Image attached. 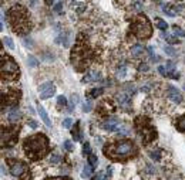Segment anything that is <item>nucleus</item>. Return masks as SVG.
<instances>
[{
  "instance_id": "nucleus-1",
  "label": "nucleus",
  "mask_w": 185,
  "mask_h": 180,
  "mask_svg": "<svg viewBox=\"0 0 185 180\" xmlns=\"http://www.w3.org/2000/svg\"><path fill=\"white\" fill-rule=\"evenodd\" d=\"M23 147H24V152L27 153L29 158L34 160V159L41 158L43 155L47 153L49 142H47V138L44 135H34V136H30L24 141Z\"/></svg>"
},
{
  "instance_id": "nucleus-2",
  "label": "nucleus",
  "mask_w": 185,
  "mask_h": 180,
  "mask_svg": "<svg viewBox=\"0 0 185 180\" xmlns=\"http://www.w3.org/2000/svg\"><path fill=\"white\" fill-rule=\"evenodd\" d=\"M104 152L107 156L113 159H125L128 156H132L137 152V149L135 145L131 141H120V142H115L110 145L108 147H105Z\"/></svg>"
},
{
  "instance_id": "nucleus-3",
  "label": "nucleus",
  "mask_w": 185,
  "mask_h": 180,
  "mask_svg": "<svg viewBox=\"0 0 185 180\" xmlns=\"http://www.w3.org/2000/svg\"><path fill=\"white\" fill-rule=\"evenodd\" d=\"M9 19H10L11 27L19 34H24L29 31V16L26 10L22 6H14L9 11Z\"/></svg>"
},
{
  "instance_id": "nucleus-4",
  "label": "nucleus",
  "mask_w": 185,
  "mask_h": 180,
  "mask_svg": "<svg viewBox=\"0 0 185 180\" xmlns=\"http://www.w3.org/2000/svg\"><path fill=\"white\" fill-rule=\"evenodd\" d=\"M131 31L135 34L138 38H148L153 33L151 24L145 16H138L135 22L131 24Z\"/></svg>"
},
{
  "instance_id": "nucleus-5",
  "label": "nucleus",
  "mask_w": 185,
  "mask_h": 180,
  "mask_svg": "<svg viewBox=\"0 0 185 180\" xmlns=\"http://www.w3.org/2000/svg\"><path fill=\"white\" fill-rule=\"evenodd\" d=\"M2 75L3 78H9V80L19 75V67L10 57L2 55Z\"/></svg>"
},
{
  "instance_id": "nucleus-6",
  "label": "nucleus",
  "mask_w": 185,
  "mask_h": 180,
  "mask_svg": "<svg viewBox=\"0 0 185 180\" xmlns=\"http://www.w3.org/2000/svg\"><path fill=\"white\" fill-rule=\"evenodd\" d=\"M71 60H73V64L77 67V70H81L83 65H86V62L88 60V53L86 47L81 45V44L76 45V48H73Z\"/></svg>"
},
{
  "instance_id": "nucleus-7",
  "label": "nucleus",
  "mask_w": 185,
  "mask_h": 180,
  "mask_svg": "<svg viewBox=\"0 0 185 180\" xmlns=\"http://www.w3.org/2000/svg\"><path fill=\"white\" fill-rule=\"evenodd\" d=\"M27 172V164L19 162V160H11L10 162V173L14 177H22Z\"/></svg>"
},
{
  "instance_id": "nucleus-8",
  "label": "nucleus",
  "mask_w": 185,
  "mask_h": 180,
  "mask_svg": "<svg viewBox=\"0 0 185 180\" xmlns=\"http://www.w3.org/2000/svg\"><path fill=\"white\" fill-rule=\"evenodd\" d=\"M56 92V87L51 82H44L40 85V98L41 99H47L51 95H54Z\"/></svg>"
},
{
  "instance_id": "nucleus-9",
  "label": "nucleus",
  "mask_w": 185,
  "mask_h": 180,
  "mask_svg": "<svg viewBox=\"0 0 185 180\" xmlns=\"http://www.w3.org/2000/svg\"><path fill=\"white\" fill-rule=\"evenodd\" d=\"M141 135H142V141L145 143H150L151 141L155 139L157 133H155V129L147 126V123H142V129H141Z\"/></svg>"
},
{
  "instance_id": "nucleus-10",
  "label": "nucleus",
  "mask_w": 185,
  "mask_h": 180,
  "mask_svg": "<svg viewBox=\"0 0 185 180\" xmlns=\"http://www.w3.org/2000/svg\"><path fill=\"white\" fill-rule=\"evenodd\" d=\"M167 97H168L172 102H177V104H180L181 101H182V95L181 92L174 87H168V91H167Z\"/></svg>"
},
{
  "instance_id": "nucleus-11",
  "label": "nucleus",
  "mask_w": 185,
  "mask_h": 180,
  "mask_svg": "<svg viewBox=\"0 0 185 180\" xmlns=\"http://www.w3.org/2000/svg\"><path fill=\"white\" fill-rule=\"evenodd\" d=\"M118 120L115 119V118H108V119H105L103 122V129H105V131H108V132H111V131H117V128H118Z\"/></svg>"
},
{
  "instance_id": "nucleus-12",
  "label": "nucleus",
  "mask_w": 185,
  "mask_h": 180,
  "mask_svg": "<svg viewBox=\"0 0 185 180\" xmlns=\"http://www.w3.org/2000/svg\"><path fill=\"white\" fill-rule=\"evenodd\" d=\"M97 80H100V74H98L96 70H91V71H88L87 74L84 75L83 82H94V81H97Z\"/></svg>"
},
{
  "instance_id": "nucleus-13",
  "label": "nucleus",
  "mask_w": 185,
  "mask_h": 180,
  "mask_svg": "<svg viewBox=\"0 0 185 180\" xmlns=\"http://www.w3.org/2000/svg\"><path fill=\"white\" fill-rule=\"evenodd\" d=\"M117 101L120 102L121 106H127L128 102H130V95L125 94V92H120L118 95H117Z\"/></svg>"
},
{
  "instance_id": "nucleus-14",
  "label": "nucleus",
  "mask_w": 185,
  "mask_h": 180,
  "mask_svg": "<svg viewBox=\"0 0 185 180\" xmlns=\"http://www.w3.org/2000/svg\"><path fill=\"white\" fill-rule=\"evenodd\" d=\"M142 53H144V47H142L141 44H134L131 47V55L132 57H140Z\"/></svg>"
},
{
  "instance_id": "nucleus-15",
  "label": "nucleus",
  "mask_w": 185,
  "mask_h": 180,
  "mask_svg": "<svg viewBox=\"0 0 185 180\" xmlns=\"http://www.w3.org/2000/svg\"><path fill=\"white\" fill-rule=\"evenodd\" d=\"M38 114H40V116H41V119H43V122L46 123V125H47V126H51V122H50L49 115L46 114V111H44L43 106H38Z\"/></svg>"
},
{
  "instance_id": "nucleus-16",
  "label": "nucleus",
  "mask_w": 185,
  "mask_h": 180,
  "mask_svg": "<svg viewBox=\"0 0 185 180\" xmlns=\"http://www.w3.org/2000/svg\"><path fill=\"white\" fill-rule=\"evenodd\" d=\"M19 118H20V111L16 108H13L10 112H9V120H10V122H17Z\"/></svg>"
},
{
  "instance_id": "nucleus-17",
  "label": "nucleus",
  "mask_w": 185,
  "mask_h": 180,
  "mask_svg": "<svg viewBox=\"0 0 185 180\" xmlns=\"http://www.w3.org/2000/svg\"><path fill=\"white\" fill-rule=\"evenodd\" d=\"M91 173H92V166H91V164H87V166L83 169L81 176L84 177V179H87V177H90V176H91Z\"/></svg>"
},
{
  "instance_id": "nucleus-18",
  "label": "nucleus",
  "mask_w": 185,
  "mask_h": 180,
  "mask_svg": "<svg viewBox=\"0 0 185 180\" xmlns=\"http://www.w3.org/2000/svg\"><path fill=\"white\" fill-rule=\"evenodd\" d=\"M155 26H157L159 30H162V31H165V30L168 28V24L164 22V20H161V19H155Z\"/></svg>"
},
{
  "instance_id": "nucleus-19",
  "label": "nucleus",
  "mask_w": 185,
  "mask_h": 180,
  "mask_svg": "<svg viewBox=\"0 0 185 180\" xmlns=\"http://www.w3.org/2000/svg\"><path fill=\"white\" fill-rule=\"evenodd\" d=\"M165 70H167V72H168L169 75L175 74V72H174V70H175V64L172 62V61H167V62H165Z\"/></svg>"
},
{
  "instance_id": "nucleus-20",
  "label": "nucleus",
  "mask_w": 185,
  "mask_h": 180,
  "mask_svg": "<svg viewBox=\"0 0 185 180\" xmlns=\"http://www.w3.org/2000/svg\"><path fill=\"white\" fill-rule=\"evenodd\" d=\"M161 37H162V38H165V40H167L168 43H171V44L178 43V40H175L174 37H171V36H169V34L167 33V31H164V33H161Z\"/></svg>"
},
{
  "instance_id": "nucleus-21",
  "label": "nucleus",
  "mask_w": 185,
  "mask_h": 180,
  "mask_svg": "<svg viewBox=\"0 0 185 180\" xmlns=\"http://www.w3.org/2000/svg\"><path fill=\"white\" fill-rule=\"evenodd\" d=\"M162 11L165 13V14H168V16H171V17H174L175 14H177V9L175 10H172L169 6H164V9H162Z\"/></svg>"
},
{
  "instance_id": "nucleus-22",
  "label": "nucleus",
  "mask_w": 185,
  "mask_h": 180,
  "mask_svg": "<svg viewBox=\"0 0 185 180\" xmlns=\"http://www.w3.org/2000/svg\"><path fill=\"white\" fill-rule=\"evenodd\" d=\"M172 30H174V34H175V36H178V37H185V31L181 27H178V26H174V27H172Z\"/></svg>"
},
{
  "instance_id": "nucleus-23",
  "label": "nucleus",
  "mask_w": 185,
  "mask_h": 180,
  "mask_svg": "<svg viewBox=\"0 0 185 180\" xmlns=\"http://www.w3.org/2000/svg\"><path fill=\"white\" fill-rule=\"evenodd\" d=\"M61 162V156L60 155H51L50 156V163L51 164H57Z\"/></svg>"
},
{
  "instance_id": "nucleus-24",
  "label": "nucleus",
  "mask_w": 185,
  "mask_h": 180,
  "mask_svg": "<svg viewBox=\"0 0 185 180\" xmlns=\"http://www.w3.org/2000/svg\"><path fill=\"white\" fill-rule=\"evenodd\" d=\"M177 126H178V131L185 132V116H182V118H180V119H178Z\"/></svg>"
},
{
  "instance_id": "nucleus-25",
  "label": "nucleus",
  "mask_w": 185,
  "mask_h": 180,
  "mask_svg": "<svg viewBox=\"0 0 185 180\" xmlns=\"http://www.w3.org/2000/svg\"><path fill=\"white\" fill-rule=\"evenodd\" d=\"M103 92H104L103 88H94V89L91 91V94H90V95H91L92 98H97V97H100V95H101Z\"/></svg>"
},
{
  "instance_id": "nucleus-26",
  "label": "nucleus",
  "mask_w": 185,
  "mask_h": 180,
  "mask_svg": "<svg viewBox=\"0 0 185 180\" xmlns=\"http://www.w3.org/2000/svg\"><path fill=\"white\" fill-rule=\"evenodd\" d=\"M27 62H29V65L30 67H37V64H38V61L33 57V55H29L27 57Z\"/></svg>"
},
{
  "instance_id": "nucleus-27",
  "label": "nucleus",
  "mask_w": 185,
  "mask_h": 180,
  "mask_svg": "<svg viewBox=\"0 0 185 180\" xmlns=\"http://www.w3.org/2000/svg\"><path fill=\"white\" fill-rule=\"evenodd\" d=\"M88 163L91 164V166H97V163H98L97 156H96V155H90V156H88Z\"/></svg>"
},
{
  "instance_id": "nucleus-28",
  "label": "nucleus",
  "mask_w": 185,
  "mask_h": 180,
  "mask_svg": "<svg viewBox=\"0 0 185 180\" xmlns=\"http://www.w3.org/2000/svg\"><path fill=\"white\" fill-rule=\"evenodd\" d=\"M125 75H127V68H125V67H123V68H120V70L117 71V78H118V80L124 78Z\"/></svg>"
},
{
  "instance_id": "nucleus-29",
  "label": "nucleus",
  "mask_w": 185,
  "mask_h": 180,
  "mask_svg": "<svg viewBox=\"0 0 185 180\" xmlns=\"http://www.w3.org/2000/svg\"><path fill=\"white\" fill-rule=\"evenodd\" d=\"M131 7H132V10L141 11L142 10V3H141V1H134V3L131 4Z\"/></svg>"
},
{
  "instance_id": "nucleus-30",
  "label": "nucleus",
  "mask_w": 185,
  "mask_h": 180,
  "mask_svg": "<svg viewBox=\"0 0 185 180\" xmlns=\"http://www.w3.org/2000/svg\"><path fill=\"white\" fill-rule=\"evenodd\" d=\"M3 43L7 44V47H9L10 50H14V44H13L10 37H3Z\"/></svg>"
},
{
  "instance_id": "nucleus-31",
  "label": "nucleus",
  "mask_w": 185,
  "mask_h": 180,
  "mask_svg": "<svg viewBox=\"0 0 185 180\" xmlns=\"http://www.w3.org/2000/svg\"><path fill=\"white\" fill-rule=\"evenodd\" d=\"M73 138H74V141H78L80 139V131H78V123H76V129H73Z\"/></svg>"
},
{
  "instance_id": "nucleus-32",
  "label": "nucleus",
  "mask_w": 185,
  "mask_h": 180,
  "mask_svg": "<svg viewBox=\"0 0 185 180\" xmlns=\"http://www.w3.org/2000/svg\"><path fill=\"white\" fill-rule=\"evenodd\" d=\"M71 125H73V119H71V118H65V119L63 120V128H65V129L71 128Z\"/></svg>"
},
{
  "instance_id": "nucleus-33",
  "label": "nucleus",
  "mask_w": 185,
  "mask_h": 180,
  "mask_svg": "<svg viewBox=\"0 0 185 180\" xmlns=\"http://www.w3.org/2000/svg\"><path fill=\"white\" fill-rule=\"evenodd\" d=\"M117 133H118V135H127V133H128V129H127V128H125V126H118V128H117Z\"/></svg>"
},
{
  "instance_id": "nucleus-34",
  "label": "nucleus",
  "mask_w": 185,
  "mask_h": 180,
  "mask_svg": "<svg viewBox=\"0 0 185 180\" xmlns=\"http://www.w3.org/2000/svg\"><path fill=\"white\" fill-rule=\"evenodd\" d=\"M61 9H63V3H61V1H56L53 10H54L56 13H61Z\"/></svg>"
},
{
  "instance_id": "nucleus-35",
  "label": "nucleus",
  "mask_w": 185,
  "mask_h": 180,
  "mask_svg": "<svg viewBox=\"0 0 185 180\" xmlns=\"http://www.w3.org/2000/svg\"><path fill=\"white\" fill-rule=\"evenodd\" d=\"M164 51H165L168 55H175V50L172 48L171 45H165V47H164Z\"/></svg>"
},
{
  "instance_id": "nucleus-36",
  "label": "nucleus",
  "mask_w": 185,
  "mask_h": 180,
  "mask_svg": "<svg viewBox=\"0 0 185 180\" xmlns=\"http://www.w3.org/2000/svg\"><path fill=\"white\" fill-rule=\"evenodd\" d=\"M83 152L84 155H91V149H90V143H84V146H83Z\"/></svg>"
},
{
  "instance_id": "nucleus-37",
  "label": "nucleus",
  "mask_w": 185,
  "mask_h": 180,
  "mask_svg": "<svg viewBox=\"0 0 185 180\" xmlns=\"http://www.w3.org/2000/svg\"><path fill=\"white\" fill-rule=\"evenodd\" d=\"M57 104L60 105V106H61V105H63V106H65V105H67V99H65L63 95H60V97L57 98Z\"/></svg>"
},
{
  "instance_id": "nucleus-38",
  "label": "nucleus",
  "mask_w": 185,
  "mask_h": 180,
  "mask_svg": "<svg viewBox=\"0 0 185 180\" xmlns=\"http://www.w3.org/2000/svg\"><path fill=\"white\" fill-rule=\"evenodd\" d=\"M159 155H161L159 150H154V152H151V159H154V160H159V159H161Z\"/></svg>"
},
{
  "instance_id": "nucleus-39",
  "label": "nucleus",
  "mask_w": 185,
  "mask_h": 180,
  "mask_svg": "<svg viewBox=\"0 0 185 180\" xmlns=\"http://www.w3.org/2000/svg\"><path fill=\"white\" fill-rule=\"evenodd\" d=\"M64 147L68 150V152H71V150H73V143H71L70 141H65V142H64Z\"/></svg>"
},
{
  "instance_id": "nucleus-40",
  "label": "nucleus",
  "mask_w": 185,
  "mask_h": 180,
  "mask_svg": "<svg viewBox=\"0 0 185 180\" xmlns=\"http://www.w3.org/2000/svg\"><path fill=\"white\" fill-rule=\"evenodd\" d=\"M158 72H159L161 75H164V77H165L167 74H168V72H167V70H165V68H164L162 65H159V67H158Z\"/></svg>"
},
{
  "instance_id": "nucleus-41",
  "label": "nucleus",
  "mask_w": 185,
  "mask_h": 180,
  "mask_svg": "<svg viewBox=\"0 0 185 180\" xmlns=\"http://www.w3.org/2000/svg\"><path fill=\"white\" fill-rule=\"evenodd\" d=\"M83 111H84V112H90V111H91V104H84L83 105Z\"/></svg>"
},
{
  "instance_id": "nucleus-42",
  "label": "nucleus",
  "mask_w": 185,
  "mask_h": 180,
  "mask_svg": "<svg viewBox=\"0 0 185 180\" xmlns=\"http://www.w3.org/2000/svg\"><path fill=\"white\" fill-rule=\"evenodd\" d=\"M27 125L30 126V128H33V129H36V128H37V123H36V120H29Z\"/></svg>"
},
{
  "instance_id": "nucleus-43",
  "label": "nucleus",
  "mask_w": 185,
  "mask_h": 180,
  "mask_svg": "<svg viewBox=\"0 0 185 180\" xmlns=\"http://www.w3.org/2000/svg\"><path fill=\"white\" fill-rule=\"evenodd\" d=\"M91 180H104V179H103V173H98V175H97V176H94Z\"/></svg>"
},
{
  "instance_id": "nucleus-44",
  "label": "nucleus",
  "mask_w": 185,
  "mask_h": 180,
  "mask_svg": "<svg viewBox=\"0 0 185 180\" xmlns=\"http://www.w3.org/2000/svg\"><path fill=\"white\" fill-rule=\"evenodd\" d=\"M140 70H141V71H148V65L147 64H141V65H140Z\"/></svg>"
},
{
  "instance_id": "nucleus-45",
  "label": "nucleus",
  "mask_w": 185,
  "mask_h": 180,
  "mask_svg": "<svg viewBox=\"0 0 185 180\" xmlns=\"http://www.w3.org/2000/svg\"><path fill=\"white\" fill-rule=\"evenodd\" d=\"M148 53H150V54H151V57H153V53H154L153 47H148Z\"/></svg>"
},
{
  "instance_id": "nucleus-46",
  "label": "nucleus",
  "mask_w": 185,
  "mask_h": 180,
  "mask_svg": "<svg viewBox=\"0 0 185 180\" xmlns=\"http://www.w3.org/2000/svg\"><path fill=\"white\" fill-rule=\"evenodd\" d=\"M2 173H3V175H6V169H5V166H2Z\"/></svg>"
},
{
  "instance_id": "nucleus-47",
  "label": "nucleus",
  "mask_w": 185,
  "mask_h": 180,
  "mask_svg": "<svg viewBox=\"0 0 185 180\" xmlns=\"http://www.w3.org/2000/svg\"><path fill=\"white\" fill-rule=\"evenodd\" d=\"M184 88H185V87H184Z\"/></svg>"
}]
</instances>
